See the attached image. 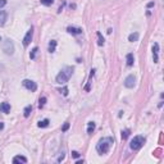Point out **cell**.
I'll return each instance as SVG.
<instances>
[{"label":"cell","instance_id":"obj_5","mask_svg":"<svg viewBox=\"0 0 164 164\" xmlns=\"http://www.w3.org/2000/svg\"><path fill=\"white\" fill-rule=\"evenodd\" d=\"M23 86L26 87L27 90H30V91H32V92H35L36 90H37V85H36V82H34V81H31V80H23Z\"/></svg>","mask_w":164,"mask_h":164},{"label":"cell","instance_id":"obj_19","mask_svg":"<svg viewBox=\"0 0 164 164\" xmlns=\"http://www.w3.org/2000/svg\"><path fill=\"white\" fill-rule=\"evenodd\" d=\"M96 35H97V39H99V40H97V44H99L100 46H103V45H104V41H105V40H104V37L101 36L100 32H97Z\"/></svg>","mask_w":164,"mask_h":164},{"label":"cell","instance_id":"obj_29","mask_svg":"<svg viewBox=\"0 0 164 164\" xmlns=\"http://www.w3.org/2000/svg\"><path fill=\"white\" fill-rule=\"evenodd\" d=\"M90 85H91V82H87V85H86V87H85L86 91H90Z\"/></svg>","mask_w":164,"mask_h":164},{"label":"cell","instance_id":"obj_4","mask_svg":"<svg viewBox=\"0 0 164 164\" xmlns=\"http://www.w3.org/2000/svg\"><path fill=\"white\" fill-rule=\"evenodd\" d=\"M3 50H4L5 54H8V55H12V54L14 53V45H13L12 40L7 39V40L4 41V44H3Z\"/></svg>","mask_w":164,"mask_h":164},{"label":"cell","instance_id":"obj_26","mask_svg":"<svg viewBox=\"0 0 164 164\" xmlns=\"http://www.w3.org/2000/svg\"><path fill=\"white\" fill-rule=\"evenodd\" d=\"M5 5H7V0H0V9L4 8Z\"/></svg>","mask_w":164,"mask_h":164},{"label":"cell","instance_id":"obj_9","mask_svg":"<svg viewBox=\"0 0 164 164\" xmlns=\"http://www.w3.org/2000/svg\"><path fill=\"white\" fill-rule=\"evenodd\" d=\"M13 163H14V164H18V163L26 164V163H27V158H26V156H22V155H17V156L13 158Z\"/></svg>","mask_w":164,"mask_h":164},{"label":"cell","instance_id":"obj_25","mask_svg":"<svg viewBox=\"0 0 164 164\" xmlns=\"http://www.w3.org/2000/svg\"><path fill=\"white\" fill-rule=\"evenodd\" d=\"M68 128H69V123L67 122V123H64V126L62 127V131H63V132H65V131H67Z\"/></svg>","mask_w":164,"mask_h":164},{"label":"cell","instance_id":"obj_17","mask_svg":"<svg viewBox=\"0 0 164 164\" xmlns=\"http://www.w3.org/2000/svg\"><path fill=\"white\" fill-rule=\"evenodd\" d=\"M49 123H50L49 119H42V121L39 122V124H37V126H39L40 128H45V127H48V126H49Z\"/></svg>","mask_w":164,"mask_h":164},{"label":"cell","instance_id":"obj_23","mask_svg":"<svg viewBox=\"0 0 164 164\" xmlns=\"http://www.w3.org/2000/svg\"><path fill=\"white\" fill-rule=\"evenodd\" d=\"M53 3H54V0H41V4H42V5H46V7L51 5Z\"/></svg>","mask_w":164,"mask_h":164},{"label":"cell","instance_id":"obj_10","mask_svg":"<svg viewBox=\"0 0 164 164\" xmlns=\"http://www.w3.org/2000/svg\"><path fill=\"white\" fill-rule=\"evenodd\" d=\"M67 31L69 32V34H72V35H80V34H82V28H80V27H68Z\"/></svg>","mask_w":164,"mask_h":164},{"label":"cell","instance_id":"obj_6","mask_svg":"<svg viewBox=\"0 0 164 164\" xmlns=\"http://www.w3.org/2000/svg\"><path fill=\"white\" fill-rule=\"evenodd\" d=\"M32 36H34V28H31L27 31V34H26V36H25V39H23V46L25 48H27L31 44V41H32Z\"/></svg>","mask_w":164,"mask_h":164},{"label":"cell","instance_id":"obj_14","mask_svg":"<svg viewBox=\"0 0 164 164\" xmlns=\"http://www.w3.org/2000/svg\"><path fill=\"white\" fill-rule=\"evenodd\" d=\"M94 131H95V123L94 122H89V123H87V133L92 135Z\"/></svg>","mask_w":164,"mask_h":164},{"label":"cell","instance_id":"obj_30","mask_svg":"<svg viewBox=\"0 0 164 164\" xmlns=\"http://www.w3.org/2000/svg\"><path fill=\"white\" fill-rule=\"evenodd\" d=\"M151 7H154V3H149V4H147V8H151Z\"/></svg>","mask_w":164,"mask_h":164},{"label":"cell","instance_id":"obj_31","mask_svg":"<svg viewBox=\"0 0 164 164\" xmlns=\"http://www.w3.org/2000/svg\"><path fill=\"white\" fill-rule=\"evenodd\" d=\"M4 128V123H2V122H0V131H2Z\"/></svg>","mask_w":164,"mask_h":164},{"label":"cell","instance_id":"obj_15","mask_svg":"<svg viewBox=\"0 0 164 164\" xmlns=\"http://www.w3.org/2000/svg\"><path fill=\"white\" fill-rule=\"evenodd\" d=\"M139 37H140L139 32H133V34H131V35L128 36V41H131V42L137 41V40H139Z\"/></svg>","mask_w":164,"mask_h":164},{"label":"cell","instance_id":"obj_18","mask_svg":"<svg viewBox=\"0 0 164 164\" xmlns=\"http://www.w3.org/2000/svg\"><path fill=\"white\" fill-rule=\"evenodd\" d=\"M31 112H32V107H31V105L26 107V108H25V110H23V114H25V117H26V118H27V117H30Z\"/></svg>","mask_w":164,"mask_h":164},{"label":"cell","instance_id":"obj_21","mask_svg":"<svg viewBox=\"0 0 164 164\" xmlns=\"http://www.w3.org/2000/svg\"><path fill=\"white\" fill-rule=\"evenodd\" d=\"M37 51H39V48H34V49H32V51H31V54H30V58H31V59H35Z\"/></svg>","mask_w":164,"mask_h":164},{"label":"cell","instance_id":"obj_12","mask_svg":"<svg viewBox=\"0 0 164 164\" xmlns=\"http://www.w3.org/2000/svg\"><path fill=\"white\" fill-rule=\"evenodd\" d=\"M7 18H8L7 12H4V10H0V26H4V25H5V22H7Z\"/></svg>","mask_w":164,"mask_h":164},{"label":"cell","instance_id":"obj_1","mask_svg":"<svg viewBox=\"0 0 164 164\" xmlns=\"http://www.w3.org/2000/svg\"><path fill=\"white\" fill-rule=\"evenodd\" d=\"M114 144V140L113 137H103L101 140H99V143L96 144V151L99 154H107L110 150L112 145Z\"/></svg>","mask_w":164,"mask_h":164},{"label":"cell","instance_id":"obj_11","mask_svg":"<svg viewBox=\"0 0 164 164\" xmlns=\"http://www.w3.org/2000/svg\"><path fill=\"white\" fill-rule=\"evenodd\" d=\"M0 112L2 113H9L10 112V104L9 103H2L0 104Z\"/></svg>","mask_w":164,"mask_h":164},{"label":"cell","instance_id":"obj_2","mask_svg":"<svg viewBox=\"0 0 164 164\" xmlns=\"http://www.w3.org/2000/svg\"><path fill=\"white\" fill-rule=\"evenodd\" d=\"M72 74H73V67H65V68H63L61 72L58 73L57 78H55L57 84H59V85L67 84V82L69 81V78L72 77Z\"/></svg>","mask_w":164,"mask_h":164},{"label":"cell","instance_id":"obj_8","mask_svg":"<svg viewBox=\"0 0 164 164\" xmlns=\"http://www.w3.org/2000/svg\"><path fill=\"white\" fill-rule=\"evenodd\" d=\"M158 53H159V45L155 42L154 45H153V61H154V63H158V61H159Z\"/></svg>","mask_w":164,"mask_h":164},{"label":"cell","instance_id":"obj_22","mask_svg":"<svg viewBox=\"0 0 164 164\" xmlns=\"http://www.w3.org/2000/svg\"><path fill=\"white\" fill-rule=\"evenodd\" d=\"M130 136V130H124V131H122V139L123 140H126Z\"/></svg>","mask_w":164,"mask_h":164},{"label":"cell","instance_id":"obj_24","mask_svg":"<svg viewBox=\"0 0 164 164\" xmlns=\"http://www.w3.org/2000/svg\"><path fill=\"white\" fill-rule=\"evenodd\" d=\"M59 91H61L64 96H67V95H68V87H63V89H61Z\"/></svg>","mask_w":164,"mask_h":164},{"label":"cell","instance_id":"obj_13","mask_svg":"<svg viewBox=\"0 0 164 164\" xmlns=\"http://www.w3.org/2000/svg\"><path fill=\"white\" fill-rule=\"evenodd\" d=\"M126 61H127V65L131 67V65H133V62H135V58H133V54H127V57H126Z\"/></svg>","mask_w":164,"mask_h":164},{"label":"cell","instance_id":"obj_33","mask_svg":"<svg viewBox=\"0 0 164 164\" xmlns=\"http://www.w3.org/2000/svg\"><path fill=\"white\" fill-rule=\"evenodd\" d=\"M0 41H2V37H0Z\"/></svg>","mask_w":164,"mask_h":164},{"label":"cell","instance_id":"obj_16","mask_svg":"<svg viewBox=\"0 0 164 164\" xmlns=\"http://www.w3.org/2000/svg\"><path fill=\"white\" fill-rule=\"evenodd\" d=\"M55 48H57V41L51 40L50 42H49V53H54L55 51Z\"/></svg>","mask_w":164,"mask_h":164},{"label":"cell","instance_id":"obj_3","mask_svg":"<svg viewBox=\"0 0 164 164\" xmlns=\"http://www.w3.org/2000/svg\"><path fill=\"white\" fill-rule=\"evenodd\" d=\"M144 144H145V137L139 135V136H135L132 139V141L130 143V147L132 150H140L141 147L144 146Z\"/></svg>","mask_w":164,"mask_h":164},{"label":"cell","instance_id":"obj_27","mask_svg":"<svg viewBox=\"0 0 164 164\" xmlns=\"http://www.w3.org/2000/svg\"><path fill=\"white\" fill-rule=\"evenodd\" d=\"M72 156H73V158H78V156H80L78 151H72Z\"/></svg>","mask_w":164,"mask_h":164},{"label":"cell","instance_id":"obj_20","mask_svg":"<svg viewBox=\"0 0 164 164\" xmlns=\"http://www.w3.org/2000/svg\"><path fill=\"white\" fill-rule=\"evenodd\" d=\"M46 104V97L45 96H42V97H40V100H39V108L41 109L44 105Z\"/></svg>","mask_w":164,"mask_h":164},{"label":"cell","instance_id":"obj_32","mask_svg":"<svg viewBox=\"0 0 164 164\" xmlns=\"http://www.w3.org/2000/svg\"><path fill=\"white\" fill-rule=\"evenodd\" d=\"M82 163H84V159H82V160H77V164H82Z\"/></svg>","mask_w":164,"mask_h":164},{"label":"cell","instance_id":"obj_7","mask_svg":"<svg viewBox=\"0 0 164 164\" xmlns=\"http://www.w3.org/2000/svg\"><path fill=\"white\" fill-rule=\"evenodd\" d=\"M135 84H136V77L133 74H130V76H127L126 77V80H124V86L127 87V89H132V87L135 86Z\"/></svg>","mask_w":164,"mask_h":164},{"label":"cell","instance_id":"obj_28","mask_svg":"<svg viewBox=\"0 0 164 164\" xmlns=\"http://www.w3.org/2000/svg\"><path fill=\"white\" fill-rule=\"evenodd\" d=\"M64 158H65V155H64V154H62L61 156H59V158H58V162H59V163H61L62 160H64Z\"/></svg>","mask_w":164,"mask_h":164}]
</instances>
